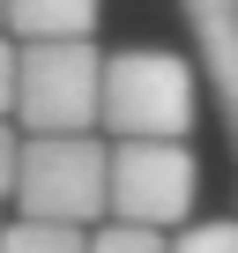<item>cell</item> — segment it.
<instances>
[{
    "label": "cell",
    "instance_id": "obj_1",
    "mask_svg": "<svg viewBox=\"0 0 238 253\" xmlns=\"http://www.w3.org/2000/svg\"><path fill=\"white\" fill-rule=\"evenodd\" d=\"M201 112V67L164 45H134L104 60V112L97 126L119 142H186Z\"/></svg>",
    "mask_w": 238,
    "mask_h": 253
},
{
    "label": "cell",
    "instance_id": "obj_2",
    "mask_svg": "<svg viewBox=\"0 0 238 253\" xmlns=\"http://www.w3.org/2000/svg\"><path fill=\"white\" fill-rule=\"evenodd\" d=\"M15 201L30 223H67L89 231L112 216V142L97 134H30L15 164Z\"/></svg>",
    "mask_w": 238,
    "mask_h": 253
},
{
    "label": "cell",
    "instance_id": "obj_3",
    "mask_svg": "<svg viewBox=\"0 0 238 253\" xmlns=\"http://www.w3.org/2000/svg\"><path fill=\"white\" fill-rule=\"evenodd\" d=\"M15 112L30 134H89L104 112V52L97 45H23Z\"/></svg>",
    "mask_w": 238,
    "mask_h": 253
},
{
    "label": "cell",
    "instance_id": "obj_4",
    "mask_svg": "<svg viewBox=\"0 0 238 253\" xmlns=\"http://www.w3.org/2000/svg\"><path fill=\"white\" fill-rule=\"evenodd\" d=\"M201 194V164L186 142H112V223L171 231Z\"/></svg>",
    "mask_w": 238,
    "mask_h": 253
},
{
    "label": "cell",
    "instance_id": "obj_5",
    "mask_svg": "<svg viewBox=\"0 0 238 253\" xmlns=\"http://www.w3.org/2000/svg\"><path fill=\"white\" fill-rule=\"evenodd\" d=\"M179 15L194 30V67L216 89V112L231 126V149H238V0H179Z\"/></svg>",
    "mask_w": 238,
    "mask_h": 253
},
{
    "label": "cell",
    "instance_id": "obj_6",
    "mask_svg": "<svg viewBox=\"0 0 238 253\" xmlns=\"http://www.w3.org/2000/svg\"><path fill=\"white\" fill-rule=\"evenodd\" d=\"M8 30L23 45H89L97 0H8Z\"/></svg>",
    "mask_w": 238,
    "mask_h": 253
},
{
    "label": "cell",
    "instance_id": "obj_7",
    "mask_svg": "<svg viewBox=\"0 0 238 253\" xmlns=\"http://www.w3.org/2000/svg\"><path fill=\"white\" fill-rule=\"evenodd\" d=\"M0 253H89V231H67V223H8L0 231Z\"/></svg>",
    "mask_w": 238,
    "mask_h": 253
},
{
    "label": "cell",
    "instance_id": "obj_8",
    "mask_svg": "<svg viewBox=\"0 0 238 253\" xmlns=\"http://www.w3.org/2000/svg\"><path fill=\"white\" fill-rule=\"evenodd\" d=\"M89 253H171V238L164 231H134V223H97Z\"/></svg>",
    "mask_w": 238,
    "mask_h": 253
},
{
    "label": "cell",
    "instance_id": "obj_9",
    "mask_svg": "<svg viewBox=\"0 0 238 253\" xmlns=\"http://www.w3.org/2000/svg\"><path fill=\"white\" fill-rule=\"evenodd\" d=\"M171 253H238V223H194L171 238Z\"/></svg>",
    "mask_w": 238,
    "mask_h": 253
},
{
    "label": "cell",
    "instance_id": "obj_10",
    "mask_svg": "<svg viewBox=\"0 0 238 253\" xmlns=\"http://www.w3.org/2000/svg\"><path fill=\"white\" fill-rule=\"evenodd\" d=\"M15 67H23V45H8V38H0V119L15 112Z\"/></svg>",
    "mask_w": 238,
    "mask_h": 253
},
{
    "label": "cell",
    "instance_id": "obj_11",
    "mask_svg": "<svg viewBox=\"0 0 238 253\" xmlns=\"http://www.w3.org/2000/svg\"><path fill=\"white\" fill-rule=\"evenodd\" d=\"M15 164H23V134H8V119H0V194L15 186Z\"/></svg>",
    "mask_w": 238,
    "mask_h": 253
},
{
    "label": "cell",
    "instance_id": "obj_12",
    "mask_svg": "<svg viewBox=\"0 0 238 253\" xmlns=\"http://www.w3.org/2000/svg\"><path fill=\"white\" fill-rule=\"evenodd\" d=\"M0 23H8V0H0Z\"/></svg>",
    "mask_w": 238,
    "mask_h": 253
}]
</instances>
